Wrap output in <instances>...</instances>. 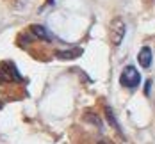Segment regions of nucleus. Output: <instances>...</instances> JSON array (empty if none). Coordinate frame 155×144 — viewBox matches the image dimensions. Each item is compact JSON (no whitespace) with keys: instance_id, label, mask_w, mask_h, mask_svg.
<instances>
[{"instance_id":"2","label":"nucleus","mask_w":155,"mask_h":144,"mask_svg":"<svg viewBox=\"0 0 155 144\" xmlns=\"http://www.w3.org/2000/svg\"><path fill=\"white\" fill-rule=\"evenodd\" d=\"M120 82H121V85H123V87H128V89L137 87V85H139V82H141L139 71H137L134 66H127V68H123V71H121Z\"/></svg>"},{"instance_id":"10","label":"nucleus","mask_w":155,"mask_h":144,"mask_svg":"<svg viewBox=\"0 0 155 144\" xmlns=\"http://www.w3.org/2000/svg\"><path fill=\"white\" fill-rule=\"evenodd\" d=\"M2 107H4V103H2V101H0V109H2Z\"/></svg>"},{"instance_id":"3","label":"nucleus","mask_w":155,"mask_h":144,"mask_svg":"<svg viewBox=\"0 0 155 144\" xmlns=\"http://www.w3.org/2000/svg\"><path fill=\"white\" fill-rule=\"evenodd\" d=\"M125 32H127V27H125L123 18H114L110 21V41L114 46H120L121 41L125 37Z\"/></svg>"},{"instance_id":"4","label":"nucleus","mask_w":155,"mask_h":144,"mask_svg":"<svg viewBox=\"0 0 155 144\" xmlns=\"http://www.w3.org/2000/svg\"><path fill=\"white\" fill-rule=\"evenodd\" d=\"M82 48H71V50H59L55 52V57L61 59V61H71V59H77L82 55Z\"/></svg>"},{"instance_id":"7","label":"nucleus","mask_w":155,"mask_h":144,"mask_svg":"<svg viewBox=\"0 0 155 144\" xmlns=\"http://www.w3.org/2000/svg\"><path fill=\"white\" fill-rule=\"evenodd\" d=\"M105 117H107V121L110 123V126H114V128H116V132H118V133L121 135V133H123V132H121V126L118 125V121H116V116L112 114L110 107H105Z\"/></svg>"},{"instance_id":"8","label":"nucleus","mask_w":155,"mask_h":144,"mask_svg":"<svg viewBox=\"0 0 155 144\" xmlns=\"http://www.w3.org/2000/svg\"><path fill=\"white\" fill-rule=\"evenodd\" d=\"M150 87H152V80H146V84H144V94L146 96L150 94Z\"/></svg>"},{"instance_id":"9","label":"nucleus","mask_w":155,"mask_h":144,"mask_svg":"<svg viewBox=\"0 0 155 144\" xmlns=\"http://www.w3.org/2000/svg\"><path fill=\"white\" fill-rule=\"evenodd\" d=\"M98 144H109V142H105V141H100V142H98Z\"/></svg>"},{"instance_id":"1","label":"nucleus","mask_w":155,"mask_h":144,"mask_svg":"<svg viewBox=\"0 0 155 144\" xmlns=\"http://www.w3.org/2000/svg\"><path fill=\"white\" fill-rule=\"evenodd\" d=\"M23 77L20 75V71L16 69L15 62L11 61H4L0 62V82H21Z\"/></svg>"},{"instance_id":"5","label":"nucleus","mask_w":155,"mask_h":144,"mask_svg":"<svg viewBox=\"0 0 155 144\" xmlns=\"http://www.w3.org/2000/svg\"><path fill=\"white\" fill-rule=\"evenodd\" d=\"M31 32L34 34V37H38V39H43V41H54V37H52V34L43 27V25H31Z\"/></svg>"},{"instance_id":"6","label":"nucleus","mask_w":155,"mask_h":144,"mask_svg":"<svg viewBox=\"0 0 155 144\" xmlns=\"http://www.w3.org/2000/svg\"><path fill=\"white\" fill-rule=\"evenodd\" d=\"M152 59H153V55H152L150 46H143V48H141V52L137 53V61H139L141 68H150Z\"/></svg>"}]
</instances>
